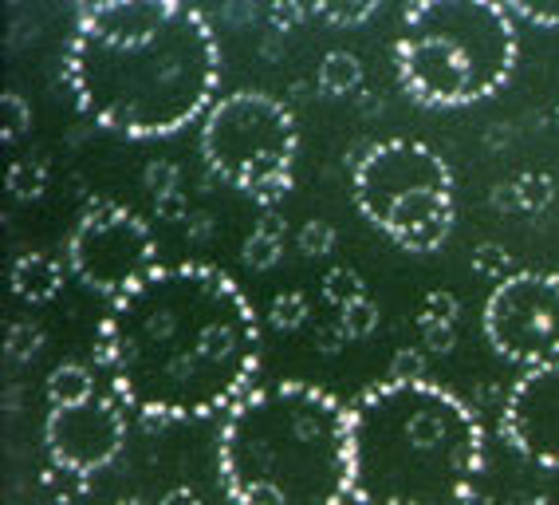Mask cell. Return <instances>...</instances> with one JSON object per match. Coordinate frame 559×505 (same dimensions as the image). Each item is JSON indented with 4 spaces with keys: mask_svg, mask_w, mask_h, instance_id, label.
Here are the masks:
<instances>
[{
    "mask_svg": "<svg viewBox=\"0 0 559 505\" xmlns=\"http://www.w3.org/2000/svg\"><path fill=\"white\" fill-rule=\"evenodd\" d=\"M504 9L512 12V21H528L539 28H559V0H509Z\"/></svg>",
    "mask_w": 559,
    "mask_h": 505,
    "instance_id": "4316f807",
    "label": "cell"
},
{
    "mask_svg": "<svg viewBox=\"0 0 559 505\" xmlns=\"http://www.w3.org/2000/svg\"><path fill=\"white\" fill-rule=\"evenodd\" d=\"M154 210H158V218L162 222H190V198H186V193H166V198H158V202H154Z\"/></svg>",
    "mask_w": 559,
    "mask_h": 505,
    "instance_id": "d6a6232c",
    "label": "cell"
},
{
    "mask_svg": "<svg viewBox=\"0 0 559 505\" xmlns=\"http://www.w3.org/2000/svg\"><path fill=\"white\" fill-rule=\"evenodd\" d=\"M516 505H548V497H520Z\"/></svg>",
    "mask_w": 559,
    "mask_h": 505,
    "instance_id": "7bdbcfd3",
    "label": "cell"
},
{
    "mask_svg": "<svg viewBox=\"0 0 559 505\" xmlns=\"http://www.w3.org/2000/svg\"><path fill=\"white\" fill-rule=\"evenodd\" d=\"M260 320L217 265H162L107 304L95 364L142 423H193L229 414L257 391Z\"/></svg>",
    "mask_w": 559,
    "mask_h": 505,
    "instance_id": "6da1fadb",
    "label": "cell"
},
{
    "mask_svg": "<svg viewBox=\"0 0 559 505\" xmlns=\"http://www.w3.org/2000/svg\"><path fill=\"white\" fill-rule=\"evenodd\" d=\"M316 87H320V95H328V99H343V95L359 92L362 87V63L355 51H328L320 63V71H316Z\"/></svg>",
    "mask_w": 559,
    "mask_h": 505,
    "instance_id": "4fadbf2b",
    "label": "cell"
},
{
    "mask_svg": "<svg viewBox=\"0 0 559 505\" xmlns=\"http://www.w3.org/2000/svg\"><path fill=\"white\" fill-rule=\"evenodd\" d=\"M217 470L233 505H343L350 407L304 379L257 387L221 423Z\"/></svg>",
    "mask_w": 559,
    "mask_h": 505,
    "instance_id": "277c9868",
    "label": "cell"
},
{
    "mask_svg": "<svg viewBox=\"0 0 559 505\" xmlns=\"http://www.w3.org/2000/svg\"><path fill=\"white\" fill-rule=\"evenodd\" d=\"M556 281H559V269H556Z\"/></svg>",
    "mask_w": 559,
    "mask_h": 505,
    "instance_id": "7dc6e473",
    "label": "cell"
},
{
    "mask_svg": "<svg viewBox=\"0 0 559 505\" xmlns=\"http://www.w3.org/2000/svg\"><path fill=\"white\" fill-rule=\"evenodd\" d=\"M115 505H146V502H139V497H122V502H115Z\"/></svg>",
    "mask_w": 559,
    "mask_h": 505,
    "instance_id": "f6af8a7d",
    "label": "cell"
},
{
    "mask_svg": "<svg viewBox=\"0 0 559 505\" xmlns=\"http://www.w3.org/2000/svg\"><path fill=\"white\" fill-rule=\"evenodd\" d=\"M469 505H492V497H485V494H477V497H473V502Z\"/></svg>",
    "mask_w": 559,
    "mask_h": 505,
    "instance_id": "ee69618b",
    "label": "cell"
},
{
    "mask_svg": "<svg viewBox=\"0 0 559 505\" xmlns=\"http://www.w3.org/2000/svg\"><path fill=\"white\" fill-rule=\"evenodd\" d=\"M95 395V375L83 364H60L48 375V407H71Z\"/></svg>",
    "mask_w": 559,
    "mask_h": 505,
    "instance_id": "5bb4252c",
    "label": "cell"
},
{
    "mask_svg": "<svg viewBox=\"0 0 559 505\" xmlns=\"http://www.w3.org/2000/svg\"><path fill=\"white\" fill-rule=\"evenodd\" d=\"M485 336L509 364H559V281L556 273H512L489 293Z\"/></svg>",
    "mask_w": 559,
    "mask_h": 505,
    "instance_id": "9c48e42d",
    "label": "cell"
},
{
    "mask_svg": "<svg viewBox=\"0 0 559 505\" xmlns=\"http://www.w3.org/2000/svg\"><path fill=\"white\" fill-rule=\"evenodd\" d=\"M63 289V265L48 252H21L12 261V293L28 304H48Z\"/></svg>",
    "mask_w": 559,
    "mask_h": 505,
    "instance_id": "7c38bea8",
    "label": "cell"
},
{
    "mask_svg": "<svg viewBox=\"0 0 559 505\" xmlns=\"http://www.w3.org/2000/svg\"><path fill=\"white\" fill-rule=\"evenodd\" d=\"M63 80L103 131L170 139L213 111L221 44L181 0H95L75 9Z\"/></svg>",
    "mask_w": 559,
    "mask_h": 505,
    "instance_id": "7a4b0ae2",
    "label": "cell"
},
{
    "mask_svg": "<svg viewBox=\"0 0 559 505\" xmlns=\"http://www.w3.org/2000/svg\"><path fill=\"white\" fill-rule=\"evenodd\" d=\"M280 40H284V36H280V32H272L269 40L260 44V51H264V60H280Z\"/></svg>",
    "mask_w": 559,
    "mask_h": 505,
    "instance_id": "ab89813d",
    "label": "cell"
},
{
    "mask_svg": "<svg viewBox=\"0 0 559 505\" xmlns=\"http://www.w3.org/2000/svg\"><path fill=\"white\" fill-rule=\"evenodd\" d=\"M257 233H269V237H276V242H284V237H288V225H284V218H280V213H264V218H260V225H257Z\"/></svg>",
    "mask_w": 559,
    "mask_h": 505,
    "instance_id": "8d00e7d4",
    "label": "cell"
},
{
    "mask_svg": "<svg viewBox=\"0 0 559 505\" xmlns=\"http://www.w3.org/2000/svg\"><path fill=\"white\" fill-rule=\"evenodd\" d=\"M386 384H426V352L421 348H399L390 355Z\"/></svg>",
    "mask_w": 559,
    "mask_h": 505,
    "instance_id": "d4e9b609",
    "label": "cell"
},
{
    "mask_svg": "<svg viewBox=\"0 0 559 505\" xmlns=\"http://www.w3.org/2000/svg\"><path fill=\"white\" fill-rule=\"evenodd\" d=\"M186 237H190V242H198V245L210 242V237H213V218H210V213L193 210L190 222H186Z\"/></svg>",
    "mask_w": 559,
    "mask_h": 505,
    "instance_id": "d590c367",
    "label": "cell"
},
{
    "mask_svg": "<svg viewBox=\"0 0 559 505\" xmlns=\"http://www.w3.org/2000/svg\"><path fill=\"white\" fill-rule=\"evenodd\" d=\"M9 364H32L44 348V328L32 320H16L9 328Z\"/></svg>",
    "mask_w": 559,
    "mask_h": 505,
    "instance_id": "d6986e66",
    "label": "cell"
},
{
    "mask_svg": "<svg viewBox=\"0 0 559 505\" xmlns=\"http://www.w3.org/2000/svg\"><path fill=\"white\" fill-rule=\"evenodd\" d=\"M374 12H379L374 0H320V4H308V16H320V21L340 24V28L367 24Z\"/></svg>",
    "mask_w": 559,
    "mask_h": 505,
    "instance_id": "2e32d148",
    "label": "cell"
},
{
    "mask_svg": "<svg viewBox=\"0 0 559 505\" xmlns=\"http://www.w3.org/2000/svg\"><path fill=\"white\" fill-rule=\"evenodd\" d=\"M158 505H201V497L193 494L190 485H178V490H170V494L162 497Z\"/></svg>",
    "mask_w": 559,
    "mask_h": 505,
    "instance_id": "74e56055",
    "label": "cell"
},
{
    "mask_svg": "<svg viewBox=\"0 0 559 505\" xmlns=\"http://www.w3.org/2000/svg\"><path fill=\"white\" fill-rule=\"evenodd\" d=\"M269 21H272V32H292L300 21H308V4H296V0H276L269 4Z\"/></svg>",
    "mask_w": 559,
    "mask_h": 505,
    "instance_id": "4dcf8cb0",
    "label": "cell"
},
{
    "mask_svg": "<svg viewBox=\"0 0 559 505\" xmlns=\"http://www.w3.org/2000/svg\"><path fill=\"white\" fill-rule=\"evenodd\" d=\"M350 336L343 332V324L340 320H331V324H320L316 328V344H320V352H328V355H335L343 344H347Z\"/></svg>",
    "mask_w": 559,
    "mask_h": 505,
    "instance_id": "836d02e7",
    "label": "cell"
},
{
    "mask_svg": "<svg viewBox=\"0 0 559 505\" xmlns=\"http://www.w3.org/2000/svg\"><path fill=\"white\" fill-rule=\"evenodd\" d=\"M355 205L406 252H433L453 233V174L433 146L386 139L362 151L350 174Z\"/></svg>",
    "mask_w": 559,
    "mask_h": 505,
    "instance_id": "8992f818",
    "label": "cell"
},
{
    "mask_svg": "<svg viewBox=\"0 0 559 505\" xmlns=\"http://www.w3.org/2000/svg\"><path fill=\"white\" fill-rule=\"evenodd\" d=\"M489 205H492V210H500V213L524 210V205H520V190H516V183H497V186H492Z\"/></svg>",
    "mask_w": 559,
    "mask_h": 505,
    "instance_id": "e575fe53",
    "label": "cell"
},
{
    "mask_svg": "<svg viewBox=\"0 0 559 505\" xmlns=\"http://www.w3.org/2000/svg\"><path fill=\"white\" fill-rule=\"evenodd\" d=\"M296 245H300L304 257H328L335 249V225L323 222V218H311L300 230V237H296Z\"/></svg>",
    "mask_w": 559,
    "mask_h": 505,
    "instance_id": "f1b7e54d",
    "label": "cell"
},
{
    "mask_svg": "<svg viewBox=\"0 0 559 505\" xmlns=\"http://www.w3.org/2000/svg\"><path fill=\"white\" fill-rule=\"evenodd\" d=\"M480 470L477 407L441 384H374L350 403V502L469 505Z\"/></svg>",
    "mask_w": 559,
    "mask_h": 505,
    "instance_id": "3957f363",
    "label": "cell"
},
{
    "mask_svg": "<svg viewBox=\"0 0 559 505\" xmlns=\"http://www.w3.org/2000/svg\"><path fill=\"white\" fill-rule=\"evenodd\" d=\"M520 190V205H524V213H539L548 210L551 198H556V186H551V178L544 171H524L520 178H512Z\"/></svg>",
    "mask_w": 559,
    "mask_h": 505,
    "instance_id": "603a6c76",
    "label": "cell"
},
{
    "mask_svg": "<svg viewBox=\"0 0 559 505\" xmlns=\"http://www.w3.org/2000/svg\"><path fill=\"white\" fill-rule=\"evenodd\" d=\"M500 139L509 142V127H504V122H497V127H489V146H500Z\"/></svg>",
    "mask_w": 559,
    "mask_h": 505,
    "instance_id": "60d3db41",
    "label": "cell"
},
{
    "mask_svg": "<svg viewBox=\"0 0 559 505\" xmlns=\"http://www.w3.org/2000/svg\"><path fill=\"white\" fill-rule=\"evenodd\" d=\"M9 193L16 202H40L48 193V162L44 158H16L9 166Z\"/></svg>",
    "mask_w": 559,
    "mask_h": 505,
    "instance_id": "9a60e30c",
    "label": "cell"
},
{
    "mask_svg": "<svg viewBox=\"0 0 559 505\" xmlns=\"http://www.w3.org/2000/svg\"><path fill=\"white\" fill-rule=\"evenodd\" d=\"M308 316H311V308L304 293H280L269 308V324L276 332H296V328H304Z\"/></svg>",
    "mask_w": 559,
    "mask_h": 505,
    "instance_id": "7402d4cb",
    "label": "cell"
},
{
    "mask_svg": "<svg viewBox=\"0 0 559 505\" xmlns=\"http://www.w3.org/2000/svg\"><path fill=\"white\" fill-rule=\"evenodd\" d=\"M500 435L520 458L559 470V364L532 367L512 384L500 411Z\"/></svg>",
    "mask_w": 559,
    "mask_h": 505,
    "instance_id": "8fae6325",
    "label": "cell"
},
{
    "mask_svg": "<svg viewBox=\"0 0 559 505\" xmlns=\"http://www.w3.org/2000/svg\"><path fill=\"white\" fill-rule=\"evenodd\" d=\"M473 269H477L480 277L497 281V284L509 281L512 277V252L497 242H480L477 249H473Z\"/></svg>",
    "mask_w": 559,
    "mask_h": 505,
    "instance_id": "cb8c5ba5",
    "label": "cell"
},
{
    "mask_svg": "<svg viewBox=\"0 0 559 505\" xmlns=\"http://www.w3.org/2000/svg\"><path fill=\"white\" fill-rule=\"evenodd\" d=\"M142 186H146V193H151L154 202H158V198H166V193H178V186H181L178 162H170V158L151 162V166L142 171Z\"/></svg>",
    "mask_w": 559,
    "mask_h": 505,
    "instance_id": "484cf974",
    "label": "cell"
},
{
    "mask_svg": "<svg viewBox=\"0 0 559 505\" xmlns=\"http://www.w3.org/2000/svg\"><path fill=\"white\" fill-rule=\"evenodd\" d=\"M340 324H343V332H347L350 340H367V336L379 332L382 313H379V304L370 301V296H362V301H355V304H347V308H343Z\"/></svg>",
    "mask_w": 559,
    "mask_h": 505,
    "instance_id": "ffe728a7",
    "label": "cell"
},
{
    "mask_svg": "<svg viewBox=\"0 0 559 505\" xmlns=\"http://www.w3.org/2000/svg\"><path fill=\"white\" fill-rule=\"evenodd\" d=\"M500 399V387L492 384V379H485V384L477 387V403L473 407H489V403H497ZM504 399H509V395H504ZM504 399H500V403H504Z\"/></svg>",
    "mask_w": 559,
    "mask_h": 505,
    "instance_id": "f35d334b",
    "label": "cell"
},
{
    "mask_svg": "<svg viewBox=\"0 0 559 505\" xmlns=\"http://www.w3.org/2000/svg\"><path fill=\"white\" fill-rule=\"evenodd\" d=\"M0 111H4V122H0V142H4V146H12L24 131H32V107L21 92L0 95Z\"/></svg>",
    "mask_w": 559,
    "mask_h": 505,
    "instance_id": "ac0fdd59",
    "label": "cell"
},
{
    "mask_svg": "<svg viewBox=\"0 0 559 505\" xmlns=\"http://www.w3.org/2000/svg\"><path fill=\"white\" fill-rule=\"evenodd\" d=\"M556 127H559V107H556Z\"/></svg>",
    "mask_w": 559,
    "mask_h": 505,
    "instance_id": "bcb514c9",
    "label": "cell"
},
{
    "mask_svg": "<svg viewBox=\"0 0 559 505\" xmlns=\"http://www.w3.org/2000/svg\"><path fill=\"white\" fill-rule=\"evenodd\" d=\"M516 21L497 0H418L394 44L402 92L430 111L497 95L516 68Z\"/></svg>",
    "mask_w": 559,
    "mask_h": 505,
    "instance_id": "5b68a950",
    "label": "cell"
},
{
    "mask_svg": "<svg viewBox=\"0 0 559 505\" xmlns=\"http://www.w3.org/2000/svg\"><path fill=\"white\" fill-rule=\"evenodd\" d=\"M418 332H421V352L450 355L453 348H457V328H453V324H426Z\"/></svg>",
    "mask_w": 559,
    "mask_h": 505,
    "instance_id": "f546056e",
    "label": "cell"
},
{
    "mask_svg": "<svg viewBox=\"0 0 559 505\" xmlns=\"http://www.w3.org/2000/svg\"><path fill=\"white\" fill-rule=\"evenodd\" d=\"M457 313H461L457 296L445 293V289H433V293H426V301H421L418 328H426V324H457Z\"/></svg>",
    "mask_w": 559,
    "mask_h": 505,
    "instance_id": "83f0119b",
    "label": "cell"
},
{
    "mask_svg": "<svg viewBox=\"0 0 559 505\" xmlns=\"http://www.w3.org/2000/svg\"><path fill=\"white\" fill-rule=\"evenodd\" d=\"M367 296V284H362V277L355 273V269H347V265H335L328 277H323V301L335 304V308H347V304L362 301Z\"/></svg>",
    "mask_w": 559,
    "mask_h": 505,
    "instance_id": "e0dca14e",
    "label": "cell"
},
{
    "mask_svg": "<svg viewBox=\"0 0 559 505\" xmlns=\"http://www.w3.org/2000/svg\"><path fill=\"white\" fill-rule=\"evenodd\" d=\"M300 151V127L284 99L269 92H240L213 103L201 122V158L221 183L257 198L264 210L292 193V166Z\"/></svg>",
    "mask_w": 559,
    "mask_h": 505,
    "instance_id": "52a82bcc",
    "label": "cell"
},
{
    "mask_svg": "<svg viewBox=\"0 0 559 505\" xmlns=\"http://www.w3.org/2000/svg\"><path fill=\"white\" fill-rule=\"evenodd\" d=\"M280 257H284V242H276L269 233L252 230L245 237V245H240V261L249 265V269H257V273H269L272 265H280Z\"/></svg>",
    "mask_w": 559,
    "mask_h": 505,
    "instance_id": "44dd1931",
    "label": "cell"
},
{
    "mask_svg": "<svg viewBox=\"0 0 559 505\" xmlns=\"http://www.w3.org/2000/svg\"><path fill=\"white\" fill-rule=\"evenodd\" d=\"M359 107H362V115H374V107H379V111H382L379 95H370V92H362V103H359Z\"/></svg>",
    "mask_w": 559,
    "mask_h": 505,
    "instance_id": "b9f144b4",
    "label": "cell"
},
{
    "mask_svg": "<svg viewBox=\"0 0 559 505\" xmlns=\"http://www.w3.org/2000/svg\"><path fill=\"white\" fill-rule=\"evenodd\" d=\"M40 482L48 485V490H51L56 497H60V502H71L75 494H83V490H87V478L63 474V470H56V466H51V470H44Z\"/></svg>",
    "mask_w": 559,
    "mask_h": 505,
    "instance_id": "1f68e13d",
    "label": "cell"
},
{
    "mask_svg": "<svg viewBox=\"0 0 559 505\" xmlns=\"http://www.w3.org/2000/svg\"><path fill=\"white\" fill-rule=\"evenodd\" d=\"M68 265L83 289L115 301L162 269L158 237L130 205L95 198L68 237Z\"/></svg>",
    "mask_w": 559,
    "mask_h": 505,
    "instance_id": "ba28073f",
    "label": "cell"
},
{
    "mask_svg": "<svg viewBox=\"0 0 559 505\" xmlns=\"http://www.w3.org/2000/svg\"><path fill=\"white\" fill-rule=\"evenodd\" d=\"M44 446L56 470L75 478L99 474L127 446V407L107 395H91L83 403L48 407Z\"/></svg>",
    "mask_w": 559,
    "mask_h": 505,
    "instance_id": "30bf717a",
    "label": "cell"
}]
</instances>
